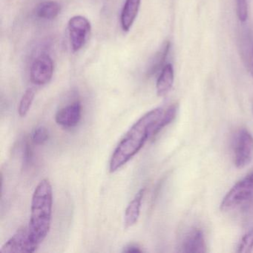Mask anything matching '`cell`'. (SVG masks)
Segmentation results:
<instances>
[{"label":"cell","instance_id":"7a4b0ae2","mask_svg":"<svg viewBox=\"0 0 253 253\" xmlns=\"http://www.w3.org/2000/svg\"><path fill=\"white\" fill-rule=\"evenodd\" d=\"M52 205V186L48 179H43L37 186L32 196L29 226L31 237L39 245L49 232Z\"/></svg>","mask_w":253,"mask_h":253},{"label":"cell","instance_id":"5b68a950","mask_svg":"<svg viewBox=\"0 0 253 253\" xmlns=\"http://www.w3.org/2000/svg\"><path fill=\"white\" fill-rule=\"evenodd\" d=\"M71 46L75 52L80 51L85 45L91 33V23L83 16H75L68 23Z\"/></svg>","mask_w":253,"mask_h":253},{"label":"cell","instance_id":"2e32d148","mask_svg":"<svg viewBox=\"0 0 253 253\" xmlns=\"http://www.w3.org/2000/svg\"><path fill=\"white\" fill-rule=\"evenodd\" d=\"M35 95V91L32 88H28L25 91L24 94H23L21 100H20L18 109L19 115L22 118L26 117L27 114L29 113L31 106L33 103Z\"/></svg>","mask_w":253,"mask_h":253},{"label":"cell","instance_id":"7402d4cb","mask_svg":"<svg viewBox=\"0 0 253 253\" xmlns=\"http://www.w3.org/2000/svg\"><path fill=\"white\" fill-rule=\"evenodd\" d=\"M249 70H250V74L253 77V45L252 44L250 47V54H249Z\"/></svg>","mask_w":253,"mask_h":253},{"label":"cell","instance_id":"3957f363","mask_svg":"<svg viewBox=\"0 0 253 253\" xmlns=\"http://www.w3.org/2000/svg\"><path fill=\"white\" fill-rule=\"evenodd\" d=\"M253 195V171L237 182L222 200L220 209L229 211L248 201Z\"/></svg>","mask_w":253,"mask_h":253},{"label":"cell","instance_id":"8992f818","mask_svg":"<svg viewBox=\"0 0 253 253\" xmlns=\"http://www.w3.org/2000/svg\"><path fill=\"white\" fill-rule=\"evenodd\" d=\"M39 246L31 237L29 227H22L4 244L0 252L8 253H34L37 251Z\"/></svg>","mask_w":253,"mask_h":253},{"label":"cell","instance_id":"44dd1931","mask_svg":"<svg viewBox=\"0 0 253 253\" xmlns=\"http://www.w3.org/2000/svg\"><path fill=\"white\" fill-rule=\"evenodd\" d=\"M124 253H142L143 252V250L139 247L138 245H136L134 244H130L124 247V250H123Z\"/></svg>","mask_w":253,"mask_h":253},{"label":"cell","instance_id":"52a82bcc","mask_svg":"<svg viewBox=\"0 0 253 253\" xmlns=\"http://www.w3.org/2000/svg\"><path fill=\"white\" fill-rule=\"evenodd\" d=\"M54 73V63L48 54L38 56L32 63L30 70L31 81L35 85H43L48 84Z\"/></svg>","mask_w":253,"mask_h":253},{"label":"cell","instance_id":"4fadbf2b","mask_svg":"<svg viewBox=\"0 0 253 253\" xmlns=\"http://www.w3.org/2000/svg\"><path fill=\"white\" fill-rule=\"evenodd\" d=\"M60 5L55 1H46L42 2L37 8L36 14L39 18L43 20H53L59 15Z\"/></svg>","mask_w":253,"mask_h":253},{"label":"cell","instance_id":"ba28073f","mask_svg":"<svg viewBox=\"0 0 253 253\" xmlns=\"http://www.w3.org/2000/svg\"><path fill=\"white\" fill-rule=\"evenodd\" d=\"M82 118V105L79 101L75 102L57 112L55 121L58 125L64 128L76 126Z\"/></svg>","mask_w":253,"mask_h":253},{"label":"cell","instance_id":"9c48e42d","mask_svg":"<svg viewBox=\"0 0 253 253\" xmlns=\"http://www.w3.org/2000/svg\"><path fill=\"white\" fill-rule=\"evenodd\" d=\"M183 251L188 253H204L207 252L205 239L202 230L198 228L191 229L183 240Z\"/></svg>","mask_w":253,"mask_h":253},{"label":"cell","instance_id":"30bf717a","mask_svg":"<svg viewBox=\"0 0 253 253\" xmlns=\"http://www.w3.org/2000/svg\"><path fill=\"white\" fill-rule=\"evenodd\" d=\"M140 3L141 0H126L121 16V26L124 32H128L135 21Z\"/></svg>","mask_w":253,"mask_h":253},{"label":"cell","instance_id":"5bb4252c","mask_svg":"<svg viewBox=\"0 0 253 253\" xmlns=\"http://www.w3.org/2000/svg\"><path fill=\"white\" fill-rule=\"evenodd\" d=\"M169 48V42H165V43L163 45V46L161 47L160 51L155 54L153 58L151 60L150 64L148 66V75H155V73H157V72H158V71L163 67L164 63H165V60L166 59H167V55H168Z\"/></svg>","mask_w":253,"mask_h":253},{"label":"cell","instance_id":"7c38bea8","mask_svg":"<svg viewBox=\"0 0 253 253\" xmlns=\"http://www.w3.org/2000/svg\"><path fill=\"white\" fill-rule=\"evenodd\" d=\"M174 83V69L171 64H167L161 71L156 84L157 94L160 97L165 96L171 90Z\"/></svg>","mask_w":253,"mask_h":253},{"label":"cell","instance_id":"ffe728a7","mask_svg":"<svg viewBox=\"0 0 253 253\" xmlns=\"http://www.w3.org/2000/svg\"><path fill=\"white\" fill-rule=\"evenodd\" d=\"M32 158V151L30 145L29 143L25 144L24 153H23V161H24L25 165H29L31 162Z\"/></svg>","mask_w":253,"mask_h":253},{"label":"cell","instance_id":"e0dca14e","mask_svg":"<svg viewBox=\"0 0 253 253\" xmlns=\"http://www.w3.org/2000/svg\"><path fill=\"white\" fill-rule=\"evenodd\" d=\"M253 250V228L250 229L241 239L237 252L240 253H251Z\"/></svg>","mask_w":253,"mask_h":253},{"label":"cell","instance_id":"d6986e66","mask_svg":"<svg viewBox=\"0 0 253 253\" xmlns=\"http://www.w3.org/2000/svg\"><path fill=\"white\" fill-rule=\"evenodd\" d=\"M237 14L241 22H245L248 18V7L247 0H237Z\"/></svg>","mask_w":253,"mask_h":253},{"label":"cell","instance_id":"9a60e30c","mask_svg":"<svg viewBox=\"0 0 253 253\" xmlns=\"http://www.w3.org/2000/svg\"><path fill=\"white\" fill-rule=\"evenodd\" d=\"M177 110H178V105L177 103L171 105L168 108L165 113L163 115L162 118H161L158 124H157L156 127L152 133V137H155L160 131H162L166 126L169 125L174 121L176 115H177Z\"/></svg>","mask_w":253,"mask_h":253},{"label":"cell","instance_id":"8fae6325","mask_svg":"<svg viewBox=\"0 0 253 253\" xmlns=\"http://www.w3.org/2000/svg\"><path fill=\"white\" fill-rule=\"evenodd\" d=\"M145 192H146L145 188L140 189L127 207L126 210L125 217H124L126 228L131 227L133 225L135 224L138 220L142 201L144 197Z\"/></svg>","mask_w":253,"mask_h":253},{"label":"cell","instance_id":"277c9868","mask_svg":"<svg viewBox=\"0 0 253 253\" xmlns=\"http://www.w3.org/2000/svg\"><path fill=\"white\" fill-rule=\"evenodd\" d=\"M253 157V136L246 128L237 133L234 143V164L238 169L244 168Z\"/></svg>","mask_w":253,"mask_h":253},{"label":"cell","instance_id":"6da1fadb","mask_svg":"<svg viewBox=\"0 0 253 253\" xmlns=\"http://www.w3.org/2000/svg\"><path fill=\"white\" fill-rule=\"evenodd\" d=\"M164 113L161 108L153 109L145 114L128 129L111 158V172L124 167L140 152L146 142L152 137L154 129Z\"/></svg>","mask_w":253,"mask_h":253},{"label":"cell","instance_id":"ac0fdd59","mask_svg":"<svg viewBox=\"0 0 253 253\" xmlns=\"http://www.w3.org/2000/svg\"><path fill=\"white\" fill-rule=\"evenodd\" d=\"M49 133L48 129L44 126H39L34 130L32 138L34 143L37 145H42L48 140Z\"/></svg>","mask_w":253,"mask_h":253}]
</instances>
